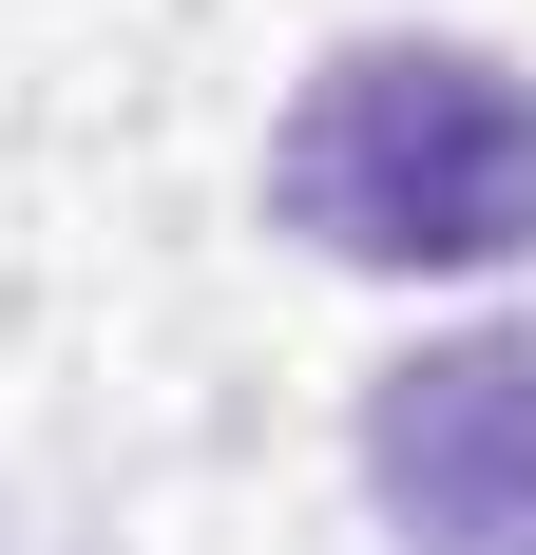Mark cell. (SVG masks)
<instances>
[{"label": "cell", "mask_w": 536, "mask_h": 555, "mask_svg": "<svg viewBox=\"0 0 536 555\" xmlns=\"http://www.w3.org/2000/svg\"><path fill=\"white\" fill-rule=\"evenodd\" d=\"M365 499L403 555H536V326H441L383 364Z\"/></svg>", "instance_id": "7a4b0ae2"}, {"label": "cell", "mask_w": 536, "mask_h": 555, "mask_svg": "<svg viewBox=\"0 0 536 555\" xmlns=\"http://www.w3.org/2000/svg\"><path fill=\"white\" fill-rule=\"evenodd\" d=\"M268 230H307L326 269H518L536 77L498 39H345L268 134Z\"/></svg>", "instance_id": "6da1fadb"}]
</instances>
